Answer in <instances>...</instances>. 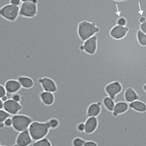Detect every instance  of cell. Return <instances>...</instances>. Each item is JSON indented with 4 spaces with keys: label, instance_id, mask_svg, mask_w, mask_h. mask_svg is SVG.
I'll return each mask as SVG.
<instances>
[{
    "label": "cell",
    "instance_id": "obj_12",
    "mask_svg": "<svg viewBox=\"0 0 146 146\" xmlns=\"http://www.w3.org/2000/svg\"><path fill=\"white\" fill-rule=\"evenodd\" d=\"M84 49L87 53L93 54L97 48V41L96 37L93 36L86 40L83 45Z\"/></svg>",
    "mask_w": 146,
    "mask_h": 146
},
{
    "label": "cell",
    "instance_id": "obj_23",
    "mask_svg": "<svg viewBox=\"0 0 146 146\" xmlns=\"http://www.w3.org/2000/svg\"><path fill=\"white\" fill-rule=\"evenodd\" d=\"M33 146H51L49 141L46 138L39 140L33 144Z\"/></svg>",
    "mask_w": 146,
    "mask_h": 146
},
{
    "label": "cell",
    "instance_id": "obj_1",
    "mask_svg": "<svg viewBox=\"0 0 146 146\" xmlns=\"http://www.w3.org/2000/svg\"><path fill=\"white\" fill-rule=\"evenodd\" d=\"M128 29L125 36L116 39L111 27H99L95 33L97 48L92 54L84 51L82 61L94 75L107 83L117 82L123 88H135L146 84V45L137 38L140 27Z\"/></svg>",
    "mask_w": 146,
    "mask_h": 146
},
{
    "label": "cell",
    "instance_id": "obj_33",
    "mask_svg": "<svg viewBox=\"0 0 146 146\" xmlns=\"http://www.w3.org/2000/svg\"><path fill=\"white\" fill-rule=\"evenodd\" d=\"M140 29L143 32L146 34V20L141 25Z\"/></svg>",
    "mask_w": 146,
    "mask_h": 146
},
{
    "label": "cell",
    "instance_id": "obj_29",
    "mask_svg": "<svg viewBox=\"0 0 146 146\" xmlns=\"http://www.w3.org/2000/svg\"><path fill=\"white\" fill-rule=\"evenodd\" d=\"M84 146H97V143L92 141H86Z\"/></svg>",
    "mask_w": 146,
    "mask_h": 146
},
{
    "label": "cell",
    "instance_id": "obj_30",
    "mask_svg": "<svg viewBox=\"0 0 146 146\" xmlns=\"http://www.w3.org/2000/svg\"><path fill=\"white\" fill-rule=\"evenodd\" d=\"M118 25L122 26H124L126 24V20L123 18H120L117 21V22Z\"/></svg>",
    "mask_w": 146,
    "mask_h": 146
},
{
    "label": "cell",
    "instance_id": "obj_39",
    "mask_svg": "<svg viewBox=\"0 0 146 146\" xmlns=\"http://www.w3.org/2000/svg\"><path fill=\"white\" fill-rule=\"evenodd\" d=\"M3 123V122H0V128H2L4 126L5 124Z\"/></svg>",
    "mask_w": 146,
    "mask_h": 146
},
{
    "label": "cell",
    "instance_id": "obj_37",
    "mask_svg": "<svg viewBox=\"0 0 146 146\" xmlns=\"http://www.w3.org/2000/svg\"><path fill=\"white\" fill-rule=\"evenodd\" d=\"M145 21V19L144 17H141L139 19L140 22L141 23L144 22Z\"/></svg>",
    "mask_w": 146,
    "mask_h": 146
},
{
    "label": "cell",
    "instance_id": "obj_14",
    "mask_svg": "<svg viewBox=\"0 0 146 146\" xmlns=\"http://www.w3.org/2000/svg\"><path fill=\"white\" fill-rule=\"evenodd\" d=\"M4 87L7 92L13 93L18 91L21 87V85L18 80L11 79L6 82Z\"/></svg>",
    "mask_w": 146,
    "mask_h": 146
},
{
    "label": "cell",
    "instance_id": "obj_2",
    "mask_svg": "<svg viewBox=\"0 0 146 146\" xmlns=\"http://www.w3.org/2000/svg\"><path fill=\"white\" fill-rule=\"evenodd\" d=\"M19 131L11 126L0 128V145L12 146L16 143Z\"/></svg>",
    "mask_w": 146,
    "mask_h": 146
},
{
    "label": "cell",
    "instance_id": "obj_4",
    "mask_svg": "<svg viewBox=\"0 0 146 146\" xmlns=\"http://www.w3.org/2000/svg\"><path fill=\"white\" fill-rule=\"evenodd\" d=\"M95 22L84 20L78 23V31L80 38L86 40L99 31Z\"/></svg>",
    "mask_w": 146,
    "mask_h": 146
},
{
    "label": "cell",
    "instance_id": "obj_3",
    "mask_svg": "<svg viewBox=\"0 0 146 146\" xmlns=\"http://www.w3.org/2000/svg\"><path fill=\"white\" fill-rule=\"evenodd\" d=\"M50 128L48 121L44 123L34 121L29 127V134L34 141L38 140L47 135Z\"/></svg>",
    "mask_w": 146,
    "mask_h": 146
},
{
    "label": "cell",
    "instance_id": "obj_9",
    "mask_svg": "<svg viewBox=\"0 0 146 146\" xmlns=\"http://www.w3.org/2000/svg\"><path fill=\"white\" fill-rule=\"evenodd\" d=\"M3 108L9 113L14 115L17 114L21 109L22 107L18 102L13 99H9L4 102Z\"/></svg>",
    "mask_w": 146,
    "mask_h": 146
},
{
    "label": "cell",
    "instance_id": "obj_20",
    "mask_svg": "<svg viewBox=\"0 0 146 146\" xmlns=\"http://www.w3.org/2000/svg\"><path fill=\"white\" fill-rule=\"evenodd\" d=\"M18 80L22 87L26 88H29L33 86L34 82L32 79L27 77H21L18 78Z\"/></svg>",
    "mask_w": 146,
    "mask_h": 146
},
{
    "label": "cell",
    "instance_id": "obj_15",
    "mask_svg": "<svg viewBox=\"0 0 146 146\" xmlns=\"http://www.w3.org/2000/svg\"><path fill=\"white\" fill-rule=\"evenodd\" d=\"M128 109V105L127 103L124 101H120L115 103L111 114L116 117L125 112Z\"/></svg>",
    "mask_w": 146,
    "mask_h": 146
},
{
    "label": "cell",
    "instance_id": "obj_17",
    "mask_svg": "<svg viewBox=\"0 0 146 146\" xmlns=\"http://www.w3.org/2000/svg\"><path fill=\"white\" fill-rule=\"evenodd\" d=\"M129 108L141 112L146 111V104L143 102L139 101H134L129 104Z\"/></svg>",
    "mask_w": 146,
    "mask_h": 146
},
{
    "label": "cell",
    "instance_id": "obj_5",
    "mask_svg": "<svg viewBox=\"0 0 146 146\" xmlns=\"http://www.w3.org/2000/svg\"><path fill=\"white\" fill-rule=\"evenodd\" d=\"M19 6L9 3L6 4L0 9V16L9 22H15L19 16Z\"/></svg>",
    "mask_w": 146,
    "mask_h": 146
},
{
    "label": "cell",
    "instance_id": "obj_22",
    "mask_svg": "<svg viewBox=\"0 0 146 146\" xmlns=\"http://www.w3.org/2000/svg\"><path fill=\"white\" fill-rule=\"evenodd\" d=\"M137 36L139 43L142 45H146V34L140 30L137 32Z\"/></svg>",
    "mask_w": 146,
    "mask_h": 146
},
{
    "label": "cell",
    "instance_id": "obj_8",
    "mask_svg": "<svg viewBox=\"0 0 146 146\" xmlns=\"http://www.w3.org/2000/svg\"><path fill=\"white\" fill-rule=\"evenodd\" d=\"M122 90L121 84L117 82H114L107 85L105 88V91L108 96L115 99L116 96Z\"/></svg>",
    "mask_w": 146,
    "mask_h": 146
},
{
    "label": "cell",
    "instance_id": "obj_13",
    "mask_svg": "<svg viewBox=\"0 0 146 146\" xmlns=\"http://www.w3.org/2000/svg\"><path fill=\"white\" fill-rule=\"evenodd\" d=\"M27 130L22 131L20 133L17 137L16 141L17 145L27 146L31 143L32 140Z\"/></svg>",
    "mask_w": 146,
    "mask_h": 146
},
{
    "label": "cell",
    "instance_id": "obj_38",
    "mask_svg": "<svg viewBox=\"0 0 146 146\" xmlns=\"http://www.w3.org/2000/svg\"><path fill=\"white\" fill-rule=\"evenodd\" d=\"M1 99L0 100V108L1 109L3 107V103Z\"/></svg>",
    "mask_w": 146,
    "mask_h": 146
},
{
    "label": "cell",
    "instance_id": "obj_40",
    "mask_svg": "<svg viewBox=\"0 0 146 146\" xmlns=\"http://www.w3.org/2000/svg\"><path fill=\"white\" fill-rule=\"evenodd\" d=\"M143 89L146 92V84L144 86Z\"/></svg>",
    "mask_w": 146,
    "mask_h": 146
},
{
    "label": "cell",
    "instance_id": "obj_34",
    "mask_svg": "<svg viewBox=\"0 0 146 146\" xmlns=\"http://www.w3.org/2000/svg\"><path fill=\"white\" fill-rule=\"evenodd\" d=\"M5 125L7 126H11L12 124V121L10 118H8L4 122Z\"/></svg>",
    "mask_w": 146,
    "mask_h": 146
},
{
    "label": "cell",
    "instance_id": "obj_16",
    "mask_svg": "<svg viewBox=\"0 0 146 146\" xmlns=\"http://www.w3.org/2000/svg\"><path fill=\"white\" fill-rule=\"evenodd\" d=\"M101 111V105L98 103H93L88 107L86 115L87 118L90 117H96L100 114Z\"/></svg>",
    "mask_w": 146,
    "mask_h": 146
},
{
    "label": "cell",
    "instance_id": "obj_27",
    "mask_svg": "<svg viewBox=\"0 0 146 146\" xmlns=\"http://www.w3.org/2000/svg\"><path fill=\"white\" fill-rule=\"evenodd\" d=\"M76 130L78 132L76 135V137L78 132L81 133L84 132L85 130V123L81 122L79 123L76 126Z\"/></svg>",
    "mask_w": 146,
    "mask_h": 146
},
{
    "label": "cell",
    "instance_id": "obj_36",
    "mask_svg": "<svg viewBox=\"0 0 146 146\" xmlns=\"http://www.w3.org/2000/svg\"><path fill=\"white\" fill-rule=\"evenodd\" d=\"M7 98H8L5 95L3 97L1 98V100L3 101H7Z\"/></svg>",
    "mask_w": 146,
    "mask_h": 146
},
{
    "label": "cell",
    "instance_id": "obj_18",
    "mask_svg": "<svg viewBox=\"0 0 146 146\" xmlns=\"http://www.w3.org/2000/svg\"><path fill=\"white\" fill-rule=\"evenodd\" d=\"M124 97L126 102H130L135 100H139V97L137 93L130 87L128 88L125 90Z\"/></svg>",
    "mask_w": 146,
    "mask_h": 146
},
{
    "label": "cell",
    "instance_id": "obj_7",
    "mask_svg": "<svg viewBox=\"0 0 146 146\" xmlns=\"http://www.w3.org/2000/svg\"><path fill=\"white\" fill-rule=\"evenodd\" d=\"M12 121L13 127L19 132L27 130L33 121L32 119L29 117L22 115L13 116L12 117Z\"/></svg>",
    "mask_w": 146,
    "mask_h": 146
},
{
    "label": "cell",
    "instance_id": "obj_31",
    "mask_svg": "<svg viewBox=\"0 0 146 146\" xmlns=\"http://www.w3.org/2000/svg\"><path fill=\"white\" fill-rule=\"evenodd\" d=\"M12 98L13 100L17 102H19L21 99V97L19 95L15 93H12Z\"/></svg>",
    "mask_w": 146,
    "mask_h": 146
},
{
    "label": "cell",
    "instance_id": "obj_19",
    "mask_svg": "<svg viewBox=\"0 0 146 146\" xmlns=\"http://www.w3.org/2000/svg\"><path fill=\"white\" fill-rule=\"evenodd\" d=\"M40 97L42 102L46 105H51L54 102V95L50 92L43 91L40 94Z\"/></svg>",
    "mask_w": 146,
    "mask_h": 146
},
{
    "label": "cell",
    "instance_id": "obj_32",
    "mask_svg": "<svg viewBox=\"0 0 146 146\" xmlns=\"http://www.w3.org/2000/svg\"><path fill=\"white\" fill-rule=\"evenodd\" d=\"M4 86L0 85V97L1 98L5 96L6 94L5 89Z\"/></svg>",
    "mask_w": 146,
    "mask_h": 146
},
{
    "label": "cell",
    "instance_id": "obj_25",
    "mask_svg": "<svg viewBox=\"0 0 146 146\" xmlns=\"http://www.w3.org/2000/svg\"><path fill=\"white\" fill-rule=\"evenodd\" d=\"M12 115L9 114L3 110L0 111V121L3 122L8 117H11Z\"/></svg>",
    "mask_w": 146,
    "mask_h": 146
},
{
    "label": "cell",
    "instance_id": "obj_35",
    "mask_svg": "<svg viewBox=\"0 0 146 146\" xmlns=\"http://www.w3.org/2000/svg\"><path fill=\"white\" fill-rule=\"evenodd\" d=\"M22 2H34L38 3V0H21Z\"/></svg>",
    "mask_w": 146,
    "mask_h": 146
},
{
    "label": "cell",
    "instance_id": "obj_21",
    "mask_svg": "<svg viewBox=\"0 0 146 146\" xmlns=\"http://www.w3.org/2000/svg\"><path fill=\"white\" fill-rule=\"evenodd\" d=\"M103 103L106 109L108 111L112 112L115 104L114 100L108 96L104 98Z\"/></svg>",
    "mask_w": 146,
    "mask_h": 146
},
{
    "label": "cell",
    "instance_id": "obj_6",
    "mask_svg": "<svg viewBox=\"0 0 146 146\" xmlns=\"http://www.w3.org/2000/svg\"><path fill=\"white\" fill-rule=\"evenodd\" d=\"M19 8V16L23 17L33 18L38 14V3L34 2H22Z\"/></svg>",
    "mask_w": 146,
    "mask_h": 146
},
{
    "label": "cell",
    "instance_id": "obj_28",
    "mask_svg": "<svg viewBox=\"0 0 146 146\" xmlns=\"http://www.w3.org/2000/svg\"><path fill=\"white\" fill-rule=\"evenodd\" d=\"M22 3L21 0H9V3L16 6L20 7Z\"/></svg>",
    "mask_w": 146,
    "mask_h": 146
},
{
    "label": "cell",
    "instance_id": "obj_24",
    "mask_svg": "<svg viewBox=\"0 0 146 146\" xmlns=\"http://www.w3.org/2000/svg\"><path fill=\"white\" fill-rule=\"evenodd\" d=\"M85 142L86 141L80 137H76L73 139L72 142V146H84Z\"/></svg>",
    "mask_w": 146,
    "mask_h": 146
},
{
    "label": "cell",
    "instance_id": "obj_26",
    "mask_svg": "<svg viewBox=\"0 0 146 146\" xmlns=\"http://www.w3.org/2000/svg\"><path fill=\"white\" fill-rule=\"evenodd\" d=\"M50 128H55L57 127L59 125L58 120L55 119H52L48 121Z\"/></svg>",
    "mask_w": 146,
    "mask_h": 146
},
{
    "label": "cell",
    "instance_id": "obj_10",
    "mask_svg": "<svg viewBox=\"0 0 146 146\" xmlns=\"http://www.w3.org/2000/svg\"><path fill=\"white\" fill-rule=\"evenodd\" d=\"M98 125V121L96 117L88 118L85 122V130L84 132H80L88 135L93 133L96 129Z\"/></svg>",
    "mask_w": 146,
    "mask_h": 146
},
{
    "label": "cell",
    "instance_id": "obj_41",
    "mask_svg": "<svg viewBox=\"0 0 146 146\" xmlns=\"http://www.w3.org/2000/svg\"><path fill=\"white\" fill-rule=\"evenodd\" d=\"M117 1H126L127 0H115Z\"/></svg>",
    "mask_w": 146,
    "mask_h": 146
},
{
    "label": "cell",
    "instance_id": "obj_11",
    "mask_svg": "<svg viewBox=\"0 0 146 146\" xmlns=\"http://www.w3.org/2000/svg\"><path fill=\"white\" fill-rule=\"evenodd\" d=\"M128 30L126 26L121 25H116L111 29L110 34L113 38L116 39H120L124 37Z\"/></svg>",
    "mask_w": 146,
    "mask_h": 146
}]
</instances>
